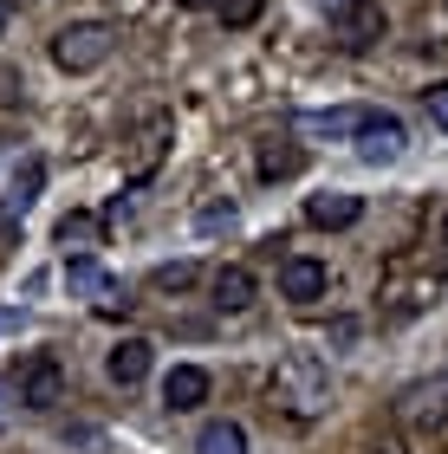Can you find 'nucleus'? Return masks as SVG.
I'll list each match as a JSON object with an SVG mask.
<instances>
[{
    "label": "nucleus",
    "instance_id": "obj_3",
    "mask_svg": "<svg viewBox=\"0 0 448 454\" xmlns=\"http://www.w3.org/2000/svg\"><path fill=\"white\" fill-rule=\"evenodd\" d=\"M397 422L416 428V435H436V428H448V377H422L397 396Z\"/></svg>",
    "mask_w": 448,
    "mask_h": 454
},
{
    "label": "nucleus",
    "instance_id": "obj_12",
    "mask_svg": "<svg viewBox=\"0 0 448 454\" xmlns=\"http://www.w3.org/2000/svg\"><path fill=\"white\" fill-rule=\"evenodd\" d=\"M358 215H364L358 195H312V201H305V221H312V227H351Z\"/></svg>",
    "mask_w": 448,
    "mask_h": 454
},
{
    "label": "nucleus",
    "instance_id": "obj_19",
    "mask_svg": "<svg viewBox=\"0 0 448 454\" xmlns=\"http://www.w3.org/2000/svg\"><path fill=\"white\" fill-rule=\"evenodd\" d=\"M267 0H221V27H254Z\"/></svg>",
    "mask_w": 448,
    "mask_h": 454
},
{
    "label": "nucleus",
    "instance_id": "obj_5",
    "mask_svg": "<svg viewBox=\"0 0 448 454\" xmlns=\"http://www.w3.org/2000/svg\"><path fill=\"white\" fill-rule=\"evenodd\" d=\"M13 383H20V403H27V409H59V403H66V364L46 357V350L20 364Z\"/></svg>",
    "mask_w": 448,
    "mask_h": 454
},
{
    "label": "nucleus",
    "instance_id": "obj_2",
    "mask_svg": "<svg viewBox=\"0 0 448 454\" xmlns=\"http://www.w3.org/2000/svg\"><path fill=\"white\" fill-rule=\"evenodd\" d=\"M111 46H117L111 27H98V20H78V27H66V33L52 39V59H59L66 72H98V66L111 59Z\"/></svg>",
    "mask_w": 448,
    "mask_h": 454
},
{
    "label": "nucleus",
    "instance_id": "obj_17",
    "mask_svg": "<svg viewBox=\"0 0 448 454\" xmlns=\"http://www.w3.org/2000/svg\"><path fill=\"white\" fill-rule=\"evenodd\" d=\"M299 150H279V143H267V150H260V176L267 182H279V176H299Z\"/></svg>",
    "mask_w": 448,
    "mask_h": 454
},
{
    "label": "nucleus",
    "instance_id": "obj_8",
    "mask_svg": "<svg viewBox=\"0 0 448 454\" xmlns=\"http://www.w3.org/2000/svg\"><path fill=\"white\" fill-rule=\"evenodd\" d=\"M150 338H124V344H111V357H105V370H111V383H124V389H137L150 377Z\"/></svg>",
    "mask_w": 448,
    "mask_h": 454
},
{
    "label": "nucleus",
    "instance_id": "obj_10",
    "mask_svg": "<svg viewBox=\"0 0 448 454\" xmlns=\"http://www.w3.org/2000/svg\"><path fill=\"white\" fill-rule=\"evenodd\" d=\"M162 403H169V409H201V403H208V370L176 364L169 377H162Z\"/></svg>",
    "mask_w": 448,
    "mask_h": 454
},
{
    "label": "nucleus",
    "instance_id": "obj_6",
    "mask_svg": "<svg viewBox=\"0 0 448 454\" xmlns=\"http://www.w3.org/2000/svg\"><path fill=\"white\" fill-rule=\"evenodd\" d=\"M325 286H332L325 260H312V254H293V260H279V299H293V305H312V299H325Z\"/></svg>",
    "mask_w": 448,
    "mask_h": 454
},
{
    "label": "nucleus",
    "instance_id": "obj_16",
    "mask_svg": "<svg viewBox=\"0 0 448 454\" xmlns=\"http://www.w3.org/2000/svg\"><path fill=\"white\" fill-rule=\"evenodd\" d=\"M39 182H46V162H39V156H33V162H27V169H20V176H13V195H7V215H27V208H33V195H39Z\"/></svg>",
    "mask_w": 448,
    "mask_h": 454
},
{
    "label": "nucleus",
    "instance_id": "obj_18",
    "mask_svg": "<svg viewBox=\"0 0 448 454\" xmlns=\"http://www.w3.org/2000/svg\"><path fill=\"white\" fill-rule=\"evenodd\" d=\"M150 286H156V293H189V286H195V266H189V260L156 266V273H150Z\"/></svg>",
    "mask_w": 448,
    "mask_h": 454
},
{
    "label": "nucleus",
    "instance_id": "obj_14",
    "mask_svg": "<svg viewBox=\"0 0 448 454\" xmlns=\"http://www.w3.org/2000/svg\"><path fill=\"white\" fill-rule=\"evenodd\" d=\"M364 117H371V111H305L299 130H312V137H358Z\"/></svg>",
    "mask_w": 448,
    "mask_h": 454
},
{
    "label": "nucleus",
    "instance_id": "obj_1",
    "mask_svg": "<svg viewBox=\"0 0 448 454\" xmlns=\"http://www.w3.org/2000/svg\"><path fill=\"white\" fill-rule=\"evenodd\" d=\"M273 403L287 409V416L312 422L325 403H332V377H325V364L312 357V350H287L273 370Z\"/></svg>",
    "mask_w": 448,
    "mask_h": 454
},
{
    "label": "nucleus",
    "instance_id": "obj_4",
    "mask_svg": "<svg viewBox=\"0 0 448 454\" xmlns=\"http://www.w3.org/2000/svg\"><path fill=\"white\" fill-rule=\"evenodd\" d=\"M325 13H332V39L344 52H364L383 39V7L377 0H325Z\"/></svg>",
    "mask_w": 448,
    "mask_h": 454
},
{
    "label": "nucleus",
    "instance_id": "obj_25",
    "mask_svg": "<svg viewBox=\"0 0 448 454\" xmlns=\"http://www.w3.org/2000/svg\"><path fill=\"white\" fill-rule=\"evenodd\" d=\"M442 454H448V442H442Z\"/></svg>",
    "mask_w": 448,
    "mask_h": 454
},
{
    "label": "nucleus",
    "instance_id": "obj_15",
    "mask_svg": "<svg viewBox=\"0 0 448 454\" xmlns=\"http://www.w3.org/2000/svg\"><path fill=\"white\" fill-rule=\"evenodd\" d=\"M195 454H248V428L240 422H208L195 435Z\"/></svg>",
    "mask_w": 448,
    "mask_h": 454
},
{
    "label": "nucleus",
    "instance_id": "obj_20",
    "mask_svg": "<svg viewBox=\"0 0 448 454\" xmlns=\"http://www.w3.org/2000/svg\"><path fill=\"white\" fill-rule=\"evenodd\" d=\"M429 117H436V130H448V85L429 91Z\"/></svg>",
    "mask_w": 448,
    "mask_h": 454
},
{
    "label": "nucleus",
    "instance_id": "obj_22",
    "mask_svg": "<svg viewBox=\"0 0 448 454\" xmlns=\"http://www.w3.org/2000/svg\"><path fill=\"white\" fill-rule=\"evenodd\" d=\"M7 13H13V0H0V33H7Z\"/></svg>",
    "mask_w": 448,
    "mask_h": 454
},
{
    "label": "nucleus",
    "instance_id": "obj_7",
    "mask_svg": "<svg viewBox=\"0 0 448 454\" xmlns=\"http://www.w3.org/2000/svg\"><path fill=\"white\" fill-rule=\"evenodd\" d=\"M403 150H410V130H403L397 117H383V111L364 117V130H358V156L364 162H397Z\"/></svg>",
    "mask_w": 448,
    "mask_h": 454
},
{
    "label": "nucleus",
    "instance_id": "obj_21",
    "mask_svg": "<svg viewBox=\"0 0 448 454\" xmlns=\"http://www.w3.org/2000/svg\"><path fill=\"white\" fill-rule=\"evenodd\" d=\"M364 454H403V442H397V435H383V442H371Z\"/></svg>",
    "mask_w": 448,
    "mask_h": 454
},
{
    "label": "nucleus",
    "instance_id": "obj_11",
    "mask_svg": "<svg viewBox=\"0 0 448 454\" xmlns=\"http://www.w3.org/2000/svg\"><path fill=\"white\" fill-rule=\"evenodd\" d=\"M59 247H66L72 260H85L91 247H105V221H98V215H85V208H78V215H66V221H59Z\"/></svg>",
    "mask_w": 448,
    "mask_h": 454
},
{
    "label": "nucleus",
    "instance_id": "obj_9",
    "mask_svg": "<svg viewBox=\"0 0 448 454\" xmlns=\"http://www.w3.org/2000/svg\"><path fill=\"white\" fill-rule=\"evenodd\" d=\"M162 150H169V117H150L144 130H137V162H130V189H144V182L156 176Z\"/></svg>",
    "mask_w": 448,
    "mask_h": 454
},
{
    "label": "nucleus",
    "instance_id": "obj_24",
    "mask_svg": "<svg viewBox=\"0 0 448 454\" xmlns=\"http://www.w3.org/2000/svg\"><path fill=\"white\" fill-rule=\"evenodd\" d=\"M442 247H448V208H442Z\"/></svg>",
    "mask_w": 448,
    "mask_h": 454
},
{
    "label": "nucleus",
    "instance_id": "obj_13",
    "mask_svg": "<svg viewBox=\"0 0 448 454\" xmlns=\"http://www.w3.org/2000/svg\"><path fill=\"white\" fill-rule=\"evenodd\" d=\"M215 305H221V312H248V305H254V273H248V266H221V273H215Z\"/></svg>",
    "mask_w": 448,
    "mask_h": 454
},
{
    "label": "nucleus",
    "instance_id": "obj_23",
    "mask_svg": "<svg viewBox=\"0 0 448 454\" xmlns=\"http://www.w3.org/2000/svg\"><path fill=\"white\" fill-rule=\"evenodd\" d=\"M182 7H221V0H182Z\"/></svg>",
    "mask_w": 448,
    "mask_h": 454
}]
</instances>
